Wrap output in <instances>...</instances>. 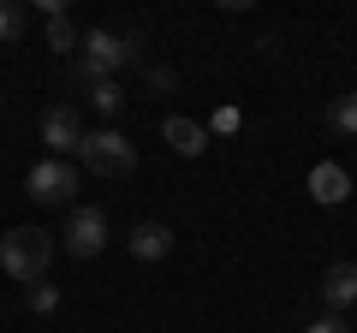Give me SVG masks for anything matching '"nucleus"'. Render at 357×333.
<instances>
[{
  "mask_svg": "<svg viewBox=\"0 0 357 333\" xmlns=\"http://www.w3.org/2000/svg\"><path fill=\"white\" fill-rule=\"evenodd\" d=\"M60 244H66V256H77V262L102 256V250H107V215H102V208H72Z\"/></svg>",
  "mask_w": 357,
  "mask_h": 333,
  "instance_id": "39448f33",
  "label": "nucleus"
},
{
  "mask_svg": "<svg viewBox=\"0 0 357 333\" xmlns=\"http://www.w3.org/2000/svg\"><path fill=\"white\" fill-rule=\"evenodd\" d=\"M18 36H24V6L0 0V42H18Z\"/></svg>",
  "mask_w": 357,
  "mask_h": 333,
  "instance_id": "4468645a",
  "label": "nucleus"
},
{
  "mask_svg": "<svg viewBox=\"0 0 357 333\" xmlns=\"http://www.w3.org/2000/svg\"><path fill=\"white\" fill-rule=\"evenodd\" d=\"M30 309H36V316H54V309H60V286L36 280V286H30Z\"/></svg>",
  "mask_w": 357,
  "mask_h": 333,
  "instance_id": "2eb2a0df",
  "label": "nucleus"
},
{
  "mask_svg": "<svg viewBox=\"0 0 357 333\" xmlns=\"http://www.w3.org/2000/svg\"><path fill=\"white\" fill-rule=\"evenodd\" d=\"M77 161H84L96 179H131V173H137V149H131V137H126V131H114V125L89 131Z\"/></svg>",
  "mask_w": 357,
  "mask_h": 333,
  "instance_id": "7ed1b4c3",
  "label": "nucleus"
},
{
  "mask_svg": "<svg viewBox=\"0 0 357 333\" xmlns=\"http://www.w3.org/2000/svg\"><path fill=\"white\" fill-rule=\"evenodd\" d=\"M84 119H77V107H48V114H42V143H48L54 149V161H77V155H84Z\"/></svg>",
  "mask_w": 357,
  "mask_h": 333,
  "instance_id": "423d86ee",
  "label": "nucleus"
},
{
  "mask_svg": "<svg viewBox=\"0 0 357 333\" xmlns=\"http://www.w3.org/2000/svg\"><path fill=\"white\" fill-rule=\"evenodd\" d=\"M77 161H36L30 166V179H24V191L36 196L42 208H77Z\"/></svg>",
  "mask_w": 357,
  "mask_h": 333,
  "instance_id": "20e7f679",
  "label": "nucleus"
},
{
  "mask_svg": "<svg viewBox=\"0 0 357 333\" xmlns=\"http://www.w3.org/2000/svg\"><path fill=\"white\" fill-rule=\"evenodd\" d=\"M328 125L340 131V137H357V90H351V95H340V102L328 107Z\"/></svg>",
  "mask_w": 357,
  "mask_h": 333,
  "instance_id": "ddd939ff",
  "label": "nucleus"
},
{
  "mask_svg": "<svg viewBox=\"0 0 357 333\" xmlns=\"http://www.w3.org/2000/svg\"><path fill=\"white\" fill-rule=\"evenodd\" d=\"M137 60V36H119V30H84V54H77V84H102V77H114L119 65Z\"/></svg>",
  "mask_w": 357,
  "mask_h": 333,
  "instance_id": "f257e3e1",
  "label": "nucleus"
},
{
  "mask_svg": "<svg viewBox=\"0 0 357 333\" xmlns=\"http://www.w3.org/2000/svg\"><path fill=\"white\" fill-rule=\"evenodd\" d=\"M161 131H167V143H173V149L185 155V161H197V155L208 149V125H197V119H178V114H173Z\"/></svg>",
  "mask_w": 357,
  "mask_h": 333,
  "instance_id": "9d476101",
  "label": "nucleus"
},
{
  "mask_svg": "<svg viewBox=\"0 0 357 333\" xmlns=\"http://www.w3.org/2000/svg\"><path fill=\"white\" fill-rule=\"evenodd\" d=\"M304 333H351V327H345V316H321V321H310Z\"/></svg>",
  "mask_w": 357,
  "mask_h": 333,
  "instance_id": "f3484780",
  "label": "nucleus"
},
{
  "mask_svg": "<svg viewBox=\"0 0 357 333\" xmlns=\"http://www.w3.org/2000/svg\"><path fill=\"white\" fill-rule=\"evenodd\" d=\"M167 250H173V232H167L161 220H143V226H131V256H137V262H161Z\"/></svg>",
  "mask_w": 357,
  "mask_h": 333,
  "instance_id": "1a4fd4ad",
  "label": "nucleus"
},
{
  "mask_svg": "<svg viewBox=\"0 0 357 333\" xmlns=\"http://www.w3.org/2000/svg\"><path fill=\"white\" fill-rule=\"evenodd\" d=\"M244 119H238V107H215V119H208V131H220V137H232Z\"/></svg>",
  "mask_w": 357,
  "mask_h": 333,
  "instance_id": "dca6fc26",
  "label": "nucleus"
},
{
  "mask_svg": "<svg viewBox=\"0 0 357 333\" xmlns=\"http://www.w3.org/2000/svg\"><path fill=\"white\" fill-rule=\"evenodd\" d=\"M48 48H54V54H77V48H84V36H77V24H72V13H60V18H48Z\"/></svg>",
  "mask_w": 357,
  "mask_h": 333,
  "instance_id": "f8f14e48",
  "label": "nucleus"
},
{
  "mask_svg": "<svg viewBox=\"0 0 357 333\" xmlns=\"http://www.w3.org/2000/svg\"><path fill=\"white\" fill-rule=\"evenodd\" d=\"M48 262H54V232H42V226H13L6 238H0V268L13 274V280L36 286L42 274H48Z\"/></svg>",
  "mask_w": 357,
  "mask_h": 333,
  "instance_id": "f03ea898",
  "label": "nucleus"
},
{
  "mask_svg": "<svg viewBox=\"0 0 357 333\" xmlns=\"http://www.w3.org/2000/svg\"><path fill=\"white\" fill-rule=\"evenodd\" d=\"M321 304H328V316H340V309L357 304V262H333L321 274Z\"/></svg>",
  "mask_w": 357,
  "mask_h": 333,
  "instance_id": "0eeeda50",
  "label": "nucleus"
},
{
  "mask_svg": "<svg viewBox=\"0 0 357 333\" xmlns=\"http://www.w3.org/2000/svg\"><path fill=\"white\" fill-rule=\"evenodd\" d=\"M310 196H316V203H345V196H351V173H345L340 161H316L310 166Z\"/></svg>",
  "mask_w": 357,
  "mask_h": 333,
  "instance_id": "6e6552de",
  "label": "nucleus"
},
{
  "mask_svg": "<svg viewBox=\"0 0 357 333\" xmlns=\"http://www.w3.org/2000/svg\"><path fill=\"white\" fill-rule=\"evenodd\" d=\"M84 102L96 107L102 119H119V114H126V84H119V77H102V84H89V90H84Z\"/></svg>",
  "mask_w": 357,
  "mask_h": 333,
  "instance_id": "9b49d317",
  "label": "nucleus"
}]
</instances>
